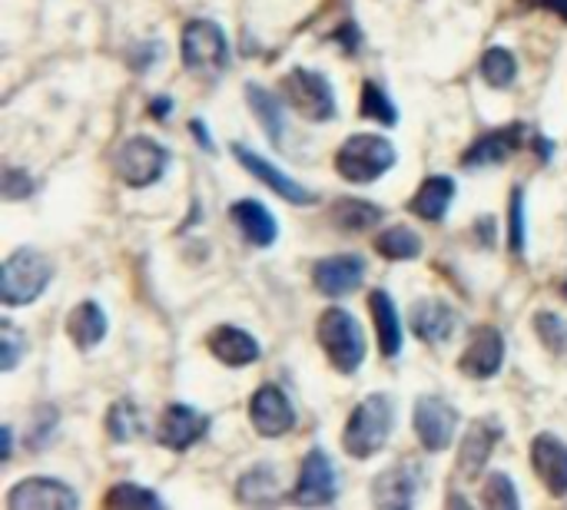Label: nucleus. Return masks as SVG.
<instances>
[{
  "instance_id": "nucleus-1",
  "label": "nucleus",
  "mask_w": 567,
  "mask_h": 510,
  "mask_svg": "<svg viewBox=\"0 0 567 510\" xmlns=\"http://www.w3.org/2000/svg\"><path fill=\"white\" fill-rule=\"evenodd\" d=\"M392 421H395V408L389 395H369L355 405V412L346 421L342 431V448L349 458L365 461L372 455H379L392 435Z\"/></svg>"
},
{
  "instance_id": "nucleus-2",
  "label": "nucleus",
  "mask_w": 567,
  "mask_h": 510,
  "mask_svg": "<svg viewBox=\"0 0 567 510\" xmlns=\"http://www.w3.org/2000/svg\"><path fill=\"white\" fill-rule=\"evenodd\" d=\"M53 279V262L37 249H17L0 266V299L3 305H30L43 295Z\"/></svg>"
},
{
  "instance_id": "nucleus-3",
  "label": "nucleus",
  "mask_w": 567,
  "mask_h": 510,
  "mask_svg": "<svg viewBox=\"0 0 567 510\" xmlns=\"http://www.w3.org/2000/svg\"><path fill=\"white\" fill-rule=\"evenodd\" d=\"M392 166H395V146L385 136H372V133L349 136L336 153L339 176L355 183V186L382 179Z\"/></svg>"
},
{
  "instance_id": "nucleus-4",
  "label": "nucleus",
  "mask_w": 567,
  "mask_h": 510,
  "mask_svg": "<svg viewBox=\"0 0 567 510\" xmlns=\"http://www.w3.org/2000/svg\"><path fill=\"white\" fill-rule=\"evenodd\" d=\"M316 335H319V345L326 348L329 362L336 365V372H342V375L359 372V365L365 362V335L346 309H326L319 315Z\"/></svg>"
},
{
  "instance_id": "nucleus-5",
  "label": "nucleus",
  "mask_w": 567,
  "mask_h": 510,
  "mask_svg": "<svg viewBox=\"0 0 567 510\" xmlns=\"http://www.w3.org/2000/svg\"><path fill=\"white\" fill-rule=\"evenodd\" d=\"M282 96L299 116H306L312 123H326L336 116V93H332L329 80L316 70L296 66L292 73H286L282 76Z\"/></svg>"
},
{
  "instance_id": "nucleus-6",
  "label": "nucleus",
  "mask_w": 567,
  "mask_h": 510,
  "mask_svg": "<svg viewBox=\"0 0 567 510\" xmlns=\"http://www.w3.org/2000/svg\"><path fill=\"white\" fill-rule=\"evenodd\" d=\"M166 163H169V149L159 146L156 139H150V136H130L113 156L116 176L133 189L153 186L166 173Z\"/></svg>"
},
{
  "instance_id": "nucleus-7",
  "label": "nucleus",
  "mask_w": 567,
  "mask_h": 510,
  "mask_svg": "<svg viewBox=\"0 0 567 510\" xmlns=\"http://www.w3.org/2000/svg\"><path fill=\"white\" fill-rule=\"evenodd\" d=\"M183 66H189L193 73H219L229 60V43L226 33L219 30V23L213 20H189L183 27Z\"/></svg>"
},
{
  "instance_id": "nucleus-8",
  "label": "nucleus",
  "mask_w": 567,
  "mask_h": 510,
  "mask_svg": "<svg viewBox=\"0 0 567 510\" xmlns=\"http://www.w3.org/2000/svg\"><path fill=\"white\" fill-rule=\"evenodd\" d=\"M425 485V468L412 458L385 468L372 485V501L379 508H412Z\"/></svg>"
},
{
  "instance_id": "nucleus-9",
  "label": "nucleus",
  "mask_w": 567,
  "mask_h": 510,
  "mask_svg": "<svg viewBox=\"0 0 567 510\" xmlns=\"http://www.w3.org/2000/svg\"><path fill=\"white\" fill-rule=\"evenodd\" d=\"M80 504V495L53 478H23L10 488L7 508L10 510H73Z\"/></svg>"
},
{
  "instance_id": "nucleus-10",
  "label": "nucleus",
  "mask_w": 567,
  "mask_h": 510,
  "mask_svg": "<svg viewBox=\"0 0 567 510\" xmlns=\"http://www.w3.org/2000/svg\"><path fill=\"white\" fill-rule=\"evenodd\" d=\"M249 421L262 438H282L296 428V408L279 385H262L249 402Z\"/></svg>"
},
{
  "instance_id": "nucleus-11",
  "label": "nucleus",
  "mask_w": 567,
  "mask_h": 510,
  "mask_svg": "<svg viewBox=\"0 0 567 510\" xmlns=\"http://www.w3.org/2000/svg\"><path fill=\"white\" fill-rule=\"evenodd\" d=\"M458 431V412L445 398H419L415 405V435L425 451H445Z\"/></svg>"
},
{
  "instance_id": "nucleus-12",
  "label": "nucleus",
  "mask_w": 567,
  "mask_h": 510,
  "mask_svg": "<svg viewBox=\"0 0 567 510\" xmlns=\"http://www.w3.org/2000/svg\"><path fill=\"white\" fill-rule=\"evenodd\" d=\"M233 156L239 159V166H243L246 173H252L259 183H266L276 196H282V199H289V202H296V206H312V202H316V192H309L302 183H296L292 176H286L276 163H269L266 156L252 153L249 146L236 143V146H233Z\"/></svg>"
},
{
  "instance_id": "nucleus-13",
  "label": "nucleus",
  "mask_w": 567,
  "mask_h": 510,
  "mask_svg": "<svg viewBox=\"0 0 567 510\" xmlns=\"http://www.w3.org/2000/svg\"><path fill=\"white\" fill-rule=\"evenodd\" d=\"M336 471H332V461L326 451H309L306 461H302V471H299V485L292 491V501L302 504V508H319V504H332L336 501Z\"/></svg>"
},
{
  "instance_id": "nucleus-14",
  "label": "nucleus",
  "mask_w": 567,
  "mask_h": 510,
  "mask_svg": "<svg viewBox=\"0 0 567 510\" xmlns=\"http://www.w3.org/2000/svg\"><path fill=\"white\" fill-rule=\"evenodd\" d=\"M209 428V415L189 408V405H169L159 418V431H156V441L169 451H186L193 448Z\"/></svg>"
},
{
  "instance_id": "nucleus-15",
  "label": "nucleus",
  "mask_w": 567,
  "mask_h": 510,
  "mask_svg": "<svg viewBox=\"0 0 567 510\" xmlns=\"http://www.w3.org/2000/svg\"><path fill=\"white\" fill-rule=\"evenodd\" d=\"M502 365H505V335L498 329H492V325L478 329L472 335L462 362H458L462 375H468V378H492V375L502 372Z\"/></svg>"
},
{
  "instance_id": "nucleus-16",
  "label": "nucleus",
  "mask_w": 567,
  "mask_h": 510,
  "mask_svg": "<svg viewBox=\"0 0 567 510\" xmlns=\"http://www.w3.org/2000/svg\"><path fill=\"white\" fill-rule=\"evenodd\" d=\"M532 465L538 481L548 488V495L567 498V445L555 435H538L532 441Z\"/></svg>"
},
{
  "instance_id": "nucleus-17",
  "label": "nucleus",
  "mask_w": 567,
  "mask_h": 510,
  "mask_svg": "<svg viewBox=\"0 0 567 510\" xmlns=\"http://www.w3.org/2000/svg\"><path fill=\"white\" fill-rule=\"evenodd\" d=\"M316 289L329 299H342L349 292H355L365 279V262L352 252L346 256H329L322 262H316Z\"/></svg>"
},
{
  "instance_id": "nucleus-18",
  "label": "nucleus",
  "mask_w": 567,
  "mask_h": 510,
  "mask_svg": "<svg viewBox=\"0 0 567 510\" xmlns=\"http://www.w3.org/2000/svg\"><path fill=\"white\" fill-rule=\"evenodd\" d=\"M458 322H462V315L452 305L439 302V299H425V302L412 305V332L429 345L452 342L455 332H458Z\"/></svg>"
},
{
  "instance_id": "nucleus-19",
  "label": "nucleus",
  "mask_w": 567,
  "mask_h": 510,
  "mask_svg": "<svg viewBox=\"0 0 567 510\" xmlns=\"http://www.w3.org/2000/svg\"><path fill=\"white\" fill-rule=\"evenodd\" d=\"M525 143V126L512 123L505 129H495L482 139H475L465 153H462V166L465 169H478V166H498L508 156H515V149Z\"/></svg>"
},
{
  "instance_id": "nucleus-20",
  "label": "nucleus",
  "mask_w": 567,
  "mask_h": 510,
  "mask_svg": "<svg viewBox=\"0 0 567 510\" xmlns=\"http://www.w3.org/2000/svg\"><path fill=\"white\" fill-rule=\"evenodd\" d=\"M498 438H502V431H498L495 421H475V425L465 431V438H462V448H458V471H462L465 478H478V475L485 471V465H488V458H492Z\"/></svg>"
},
{
  "instance_id": "nucleus-21",
  "label": "nucleus",
  "mask_w": 567,
  "mask_h": 510,
  "mask_svg": "<svg viewBox=\"0 0 567 510\" xmlns=\"http://www.w3.org/2000/svg\"><path fill=\"white\" fill-rule=\"evenodd\" d=\"M229 216H233V222L239 226V232L246 236V242L256 246V249L272 246L276 236H279V226H276L272 212H269L262 202H256V199H239V202H233V206H229Z\"/></svg>"
},
{
  "instance_id": "nucleus-22",
  "label": "nucleus",
  "mask_w": 567,
  "mask_h": 510,
  "mask_svg": "<svg viewBox=\"0 0 567 510\" xmlns=\"http://www.w3.org/2000/svg\"><path fill=\"white\" fill-rule=\"evenodd\" d=\"M209 352L229 368H246L259 358V342L236 325H219L209 335Z\"/></svg>"
},
{
  "instance_id": "nucleus-23",
  "label": "nucleus",
  "mask_w": 567,
  "mask_h": 510,
  "mask_svg": "<svg viewBox=\"0 0 567 510\" xmlns=\"http://www.w3.org/2000/svg\"><path fill=\"white\" fill-rule=\"evenodd\" d=\"M369 312H372V322H375V332H379L382 355L385 358H395L402 352V319H399V309L389 299V292L375 289L369 295Z\"/></svg>"
},
{
  "instance_id": "nucleus-24",
  "label": "nucleus",
  "mask_w": 567,
  "mask_h": 510,
  "mask_svg": "<svg viewBox=\"0 0 567 510\" xmlns=\"http://www.w3.org/2000/svg\"><path fill=\"white\" fill-rule=\"evenodd\" d=\"M66 335L80 352L96 348L106 339V315L96 302H80L66 315Z\"/></svg>"
},
{
  "instance_id": "nucleus-25",
  "label": "nucleus",
  "mask_w": 567,
  "mask_h": 510,
  "mask_svg": "<svg viewBox=\"0 0 567 510\" xmlns=\"http://www.w3.org/2000/svg\"><path fill=\"white\" fill-rule=\"evenodd\" d=\"M452 202H455V179H452V176H429V179L419 186V192H415V199H412L409 209H412L419 219L442 222Z\"/></svg>"
},
{
  "instance_id": "nucleus-26",
  "label": "nucleus",
  "mask_w": 567,
  "mask_h": 510,
  "mask_svg": "<svg viewBox=\"0 0 567 510\" xmlns=\"http://www.w3.org/2000/svg\"><path fill=\"white\" fill-rule=\"evenodd\" d=\"M236 498L249 508H262V504H276L282 498V488H279V475L276 468L269 465H256L249 468L239 485H236Z\"/></svg>"
},
{
  "instance_id": "nucleus-27",
  "label": "nucleus",
  "mask_w": 567,
  "mask_h": 510,
  "mask_svg": "<svg viewBox=\"0 0 567 510\" xmlns=\"http://www.w3.org/2000/svg\"><path fill=\"white\" fill-rule=\"evenodd\" d=\"M246 100L259 119V126L266 129V136L272 139V146H282L286 139V113H282V103L276 93L262 90L259 83H246Z\"/></svg>"
},
{
  "instance_id": "nucleus-28",
  "label": "nucleus",
  "mask_w": 567,
  "mask_h": 510,
  "mask_svg": "<svg viewBox=\"0 0 567 510\" xmlns=\"http://www.w3.org/2000/svg\"><path fill=\"white\" fill-rule=\"evenodd\" d=\"M332 219L339 229H349V232H365L372 229L379 219H382V209L365 202V199H339L332 206Z\"/></svg>"
},
{
  "instance_id": "nucleus-29",
  "label": "nucleus",
  "mask_w": 567,
  "mask_h": 510,
  "mask_svg": "<svg viewBox=\"0 0 567 510\" xmlns=\"http://www.w3.org/2000/svg\"><path fill=\"white\" fill-rule=\"evenodd\" d=\"M379 252L392 262H409L422 252V239L412 226H389L379 239H375Z\"/></svg>"
},
{
  "instance_id": "nucleus-30",
  "label": "nucleus",
  "mask_w": 567,
  "mask_h": 510,
  "mask_svg": "<svg viewBox=\"0 0 567 510\" xmlns=\"http://www.w3.org/2000/svg\"><path fill=\"white\" fill-rule=\"evenodd\" d=\"M482 76H485V83L495 86V90L512 86V83L518 80V60H515V53L505 50V46L485 50V56H482Z\"/></svg>"
},
{
  "instance_id": "nucleus-31",
  "label": "nucleus",
  "mask_w": 567,
  "mask_h": 510,
  "mask_svg": "<svg viewBox=\"0 0 567 510\" xmlns=\"http://www.w3.org/2000/svg\"><path fill=\"white\" fill-rule=\"evenodd\" d=\"M106 431H110V438L120 441V445L140 438V431H143V415H140V408H136L133 402H116V405L106 412Z\"/></svg>"
},
{
  "instance_id": "nucleus-32",
  "label": "nucleus",
  "mask_w": 567,
  "mask_h": 510,
  "mask_svg": "<svg viewBox=\"0 0 567 510\" xmlns=\"http://www.w3.org/2000/svg\"><path fill=\"white\" fill-rule=\"evenodd\" d=\"M362 116L379 119L385 126H395L399 123V106L389 100V93L382 90V83H372V80L362 83Z\"/></svg>"
},
{
  "instance_id": "nucleus-33",
  "label": "nucleus",
  "mask_w": 567,
  "mask_h": 510,
  "mask_svg": "<svg viewBox=\"0 0 567 510\" xmlns=\"http://www.w3.org/2000/svg\"><path fill=\"white\" fill-rule=\"evenodd\" d=\"M106 508H163V498L140 488V485H116L106 498H103Z\"/></svg>"
},
{
  "instance_id": "nucleus-34",
  "label": "nucleus",
  "mask_w": 567,
  "mask_h": 510,
  "mask_svg": "<svg viewBox=\"0 0 567 510\" xmlns=\"http://www.w3.org/2000/svg\"><path fill=\"white\" fill-rule=\"evenodd\" d=\"M535 332L542 339V345L555 355H567V322L555 312H538L535 315Z\"/></svg>"
},
{
  "instance_id": "nucleus-35",
  "label": "nucleus",
  "mask_w": 567,
  "mask_h": 510,
  "mask_svg": "<svg viewBox=\"0 0 567 510\" xmlns=\"http://www.w3.org/2000/svg\"><path fill=\"white\" fill-rule=\"evenodd\" d=\"M23 352H27V335L13 325V322H0V372H13L17 368V362L23 358Z\"/></svg>"
},
{
  "instance_id": "nucleus-36",
  "label": "nucleus",
  "mask_w": 567,
  "mask_h": 510,
  "mask_svg": "<svg viewBox=\"0 0 567 510\" xmlns=\"http://www.w3.org/2000/svg\"><path fill=\"white\" fill-rule=\"evenodd\" d=\"M482 504H485V508L505 510V508H518L522 501H518V491H515V485H512V478H508V475H492V478H488V485H485Z\"/></svg>"
},
{
  "instance_id": "nucleus-37",
  "label": "nucleus",
  "mask_w": 567,
  "mask_h": 510,
  "mask_svg": "<svg viewBox=\"0 0 567 510\" xmlns=\"http://www.w3.org/2000/svg\"><path fill=\"white\" fill-rule=\"evenodd\" d=\"M508 226H512V232H508V246H512V252H525V189L522 186H515V196H512V212H508Z\"/></svg>"
},
{
  "instance_id": "nucleus-38",
  "label": "nucleus",
  "mask_w": 567,
  "mask_h": 510,
  "mask_svg": "<svg viewBox=\"0 0 567 510\" xmlns=\"http://www.w3.org/2000/svg\"><path fill=\"white\" fill-rule=\"evenodd\" d=\"M53 428H56V408H40L37 412V425H33V435H30V448L33 451H40V448H47V441L53 438Z\"/></svg>"
},
{
  "instance_id": "nucleus-39",
  "label": "nucleus",
  "mask_w": 567,
  "mask_h": 510,
  "mask_svg": "<svg viewBox=\"0 0 567 510\" xmlns=\"http://www.w3.org/2000/svg\"><path fill=\"white\" fill-rule=\"evenodd\" d=\"M30 189H33V183H30V176H27L23 169H17V166H7V169H3V196H7L10 202L30 196Z\"/></svg>"
},
{
  "instance_id": "nucleus-40",
  "label": "nucleus",
  "mask_w": 567,
  "mask_h": 510,
  "mask_svg": "<svg viewBox=\"0 0 567 510\" xmlns=\"http://www.w3.org/2000/svg\"><path fill=\"white\" fill-rule=\"evenodd\" d=\"M336 40H339L342 46L349 43V50H355V46H359V27H355V23H349V27L336 30Z\"/></svg>"
},
{
  "instance_id": "nucleus-41",
  "label": "nucleus",
  "mask_w": 567,
  "mask_h": 510,
  "mask_svg": "<svg viewBox=\"0 0 567 510\" xmlns=\"http://www.w3.org/2000/svg\"><path fill=\"white\" fill-rule=\"evenodd\" d=\"M532 7H542V10H551V13H558V17H565L567 20V0H528Z\"/></svg>"
},
{
  "instance_id": "nucleus-42",
  "label": "nucleus",
  "mask_w": 567,
  "mask_h": 510,
  "mask_svg": "<svg viewBox=\"0 0 567 510\" xmlns=\"http://www.w3.org/2000/svg\"><path fill=\"white\" fill-rule=\"evenodd\" d=\"M189 129L196 133V143H199V146H203V149L209 153V149H213V139H209V133H206L203 119H193V123H189Z\"/></svg>"
},
{
  "instance_id": "nucleus-43",
  "label": "nucleus",
  "mask_w": 567,
  "mask_h": 510,
  "mask_svg": "<svg viewBox=\"0 0 567 510\" xmlns=\"http://www.w3.org/2000/svg\"><path fill=\"white\" fill-rule=\"evenodd\" d=\"M169 106H173L169 96H163V100H153V103H150V113H153L156 119H166V116H169Z\"/></svg>"
},
{
  "instance_id": "nucleus-44",
  "label": "nucleus",
  "mask_w": 567,
  "mask_h": 510,
  "mask_svg": "<svg viewBox=\"0 0 567 510\" xmlns=\"http://www.w3.org/2000/svg\"><path fill=\"white\" fill-rule=\"evenodd\" d=\"M0 435H3V461H10V451H13V431H10V428H3Z\"/></svg>"
},
{
  "instance_id": "nucleus-45",
  "label": "nucleus",
  "mask_w": 567,
  "mask_h": 510,
  "mask_svg": "<svg viewBox=\"0 0 567 510\" xmlns=\"http://www.w3.org/2000/svg\"><path fill=\"white\" fill-rule=\"evenodd\" d=\"M565 292H567V285H565Z\"/></svg>"
}]
</instances>
